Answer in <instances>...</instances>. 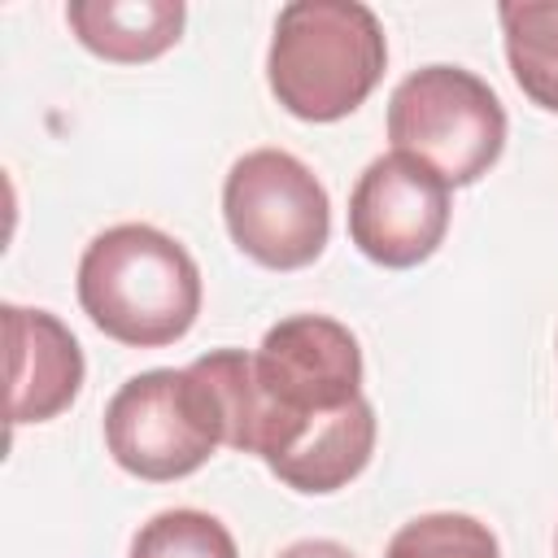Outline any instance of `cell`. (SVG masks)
<instances>
[{
    "label": "cell",
    "instance_id": "cell-1",
    "mask_svg": "<svg viewBox=\"0 0 558 558\" xmlns=\"http://www.w3.org/2000/svg\"><path fill=\"white\" fill-rule=\"evenodd\" d=\"M209 375L227 445L257 453L296 493H336L375 453V410L362 397L357 336L327 314L279 318L257 353L214 349Z\"/></svg>",
    "mask_w": 558,
    "mask_h": 558
},
{
    "label": "cell",
    "instance_id": "cell-2",
    "mask_svg": "<svg viewBox=\"0 0 558 558\" xmlns=\"http://www.w3.org/2000/svg\"><path fill=\"white\" fill-rule=\"evenodd\" d=\"M78 305L109 340L161 349L192 331L201 270L174 235L148 222H118L78 257Z\"/></svg>",
    "mask_w": 558,
    "mask_h": 558
},
{
    "label": "cell",
    "instance_id": "cell-3",
    "mask_svg": "<svg viewBox=\"0 0 558 558\" xmlns=\"http://www.w3.org/2000/svg\"><path fill=\"white\" fill-rule=\"evenodd\" d=\"M388 39L357 0H292L275 17L266 83L301 122L349 118L384 78Z\"/></svg>",
    "mask_w": 558,
    "mask_h": 558
},
{
    "label": "cell",
    "instance_id": "cell-4",
    "mask_svg": "<svg viewBox=\"0 0 558 558\" xmlns=\"http://www.w3.org/2000/svg\"><path fill=\"white\" fill-rule=\"evenodd\" d=\"M105 445L126 475L148 484L201 471L227 445L222 405L201 362L131 375L105 405Z\"/></svg>",
    "mask_w": 558,
    "mask_h": 558
},
{
    "label": "cell",
    "instance_id": "cell-5",
    "mask_svg": "<svg viewBox=\"0 0 558 558\" xmlns=\"http://www.w3.org/2000/svg\"><path fill=\"white\" fill-rule=\"evenodd\" d=\"M392 153L432 166L449 187H471L506 148V109L497 92L462 65H423L388 100Z\"/></svg>",
    "mask_w": 558,
    "mask_h": 558
},
{
    "label": "cell",
    "instance_id": "cell-6",
    "mask_svg": "<svg viewBox=\"0 0 558 558\" xmlns=\"http://www.w3.org/2000/svg\"><path fill=\"white\" fill-rule=\"evenodd\" d=\"M222 218L235 248L266 270L310 266L331 235L327 187L283 148H253L227 170Z\"/></svg>",
    "mask_w": 558,
    "mask_h": 558
},
{
    "label": "cell",
    "instance_id": "cell-7",
    "mask_svg": "<svg viewBox=\"0 0 558 558\" xmlns=\"http://www.w3.org/2000/svg\"><path fill=\"white\" fill-rule=\"evenodd\" d=\"M449 231V183L410 153L375 157L349 196V240L388 270L427 262Z\"/></svg>",
    "mask_w": 558,
    "mask_h": 558
},
{
    "label": "cell",
    "instance_id": "cell-8",
    "mask_svg": "<svg viewBox=\"0 0 558 558\" xmlns=\"http://www.w3.org/2000/svg\"><path fill=\"white\" fill-rule=\"evenodd\" d=\"M4 340H9V418L48 423L74 405L83 388V349L74 331L48 314L26 305H4Z\"/></svg>",
    "mask_w": 558,
    "mask_h": 558
},
{
    "label": "cell",
    "instance_id": "cell-9",
    "mask_svg": "<svg viewBox=\"0 0 558 558\" xmlns=\"http://www.w3.org/2000/svg\"><path fill=\"white\" fill-rule=\"evenodd\" d=\"M183 0H74L65 22L78 44L105 61L140 65L170 52L183 35Z\"/></svg>",
    "mask_w": 558,
    "mask_h": 558
},
{
    "label": "cell",
    "instance_id": "cell-10",
    "mask_svg": "<svg viewBox=\"0 0 558 558\" xmlns=\"http://www.w3.org/2000/svg\"><path fill=\"white\" fill-rule=\"evenodd\" d=\"M497 17L519 92L558 113V0H506Z\"/></svg>",
    "mask_w": 558,
    "mask_h": 558
},
{
    "label": "cell",
    "instance_id": "cell-11",
    "mask_svg": "<svg viewBox=\"0 0 558 558\" xmlns=\"http://www.w3.org/2000/svg\"><path fill=\"white\" fill-rule=\"evenodd\" d=\"M131 558H240V549L222 519L205 510H161L135 532Z\"/></svg>",
    "mask_w": 558,
    "mask_h": 558
},
{
    "label": "cell",
    "instance_id": "cell-12",
    "mask_svg": "<svg viewBox=\"0 0 558 558\" xmlns=\"http://www.w3.org/2000/svg\"><path fill=\"white\" fill-rule=\"evenodd\" d=\"M384 558H501L488 523L453 510L418 514L388 541Z\"/></svg>",
    "mask_w": 558,
    "mask_h": 558
},
{
    "label": "cell",
    "instance_id": "cell-13",
    "mask_svg": "<svg viewBox=\"0 0 558 558\" xmlns=\"http://www.w3.org/2000/svg\"><path fill=\"white\" fill-rule=\"evenodd\" d=\"M279 558H353L340 541H296V545H288Z\"/></svg>",
    "mask_w": 558,
    "mask_h": 558
}]
</instances>
